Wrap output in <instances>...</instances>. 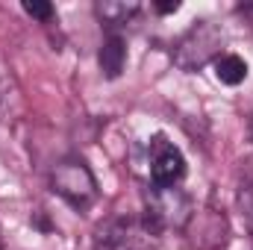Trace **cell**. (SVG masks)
<instances>
[{
  "label": "cell",
  "instance_id": "cell-1",
  "mask_svg": "<svg viewBox=\"0 0 253 250\" xmlns=\"http://www.w3.org/2000/svg\"><path fill=\"white\" fill-rule=\"evenodd\" d=\"M191 212V197L177 186H153L144 194V221L162 233V230H186Z\"/></svg>",
  "mask_w": 253,
  "mask_h": 250
},
{
  "label": "cell",
  "instance_id": "cell-2",
  "mask_svg": "<svg viewBox=\"0 0 253 250\" xmlns=\"http://www.w3.org/2000/svg\"><path fill=\"white\" fill-rule=\"evenodd\" d=\"M159 233L144 218H112L97 227L94 250H156Z\"/></svg>",
  "mask_w": 253,
  "mask_h": 250
},
{
  "label": "cell",
  "instance_id": "cell-3",
  "mask_svg": "<svg viewBox=\"0 0 253 250\" xmlns=\"http://www.w3.org/2000/svg\"><path fill=\"white\" fill-rule=\"evenodd\" d=\"M221 44H224V33L212 21H197L189 33L177 42L174 62L180 65L183 71H197L206 62H215L221 56Z\"/></svg>",
  "mask_w": 253,
  "mask_h": 250
},
{
  "label": "cell",
  "instance_id": "cell-4",
  "mask_svg": "<svg viewBox=\"0 0 253 250\" xmlns=\"http://www.w3.org/2000/svg\"><path fill=\"white\" fill-rule=\"evenodd\" d=\"M50 186L53 191L68 200L71 206L77 209H85L94 203L97 197V183H94V174L88 171V165L83 159H62L53 174H50Z\"/></svg>",
  "mask_w": 253,
  "mask_h": 250
},
{
  "label": "cell",
  "instance_id": "cell-5",
  "mask_svg": "<svg viewBox=\"0 0 253 250\" xmlns=\"http://www.w3.org/2000/svg\"><path fill=\"white\" fill-rule=\"evenodd\" d=\"M186 177V156L165 135H153L150 141V180L153 186H177Z\"/></svg>",
  "mask_w": 253,
  "mask_h": 250
},
{
  "label": "cell",
  "instance_id": "cell-6",
  "mask_svg": "<svg viewBox=\"0 0 253 250\" xmlns=\"http://www.w3.org/2000/svg\"><path fill=\"white\" fill-rule=\"evenodd\" d=\"M189 236V242L194 245V250H224L227 245V218L218 212V209H194L183 230Z\"/></svg>",
  "mask_w": 253,
  "mask_h": 250
},
{
  "label": "cell",
  "instance_id": "cell-7",
  "mask_svg": "<svg viewBox=\"0 0 253 250\" xmlns=\"http://www.w3.org/2000/svg\"><path fill=\"white\" fill-rule=\"evenodd\" d=\"M126 65V47L121 36H109L100 47V71L106 80H118Z\"/></svg>",
  "mask_w": 253,
  "mask_h": 250
},
{
  "label": "cell",
  "instance_id": "cell-8",
  "mask_svg": "<svg viewBox=\"0 0 253 250\" xmlns=\"http://www.w3.org/2000/svg\"><path fill=\"white\" fill-rule=\"evenodd\" d=\"M138 9H141V6H138L135 0H100V3L94 6L97 18H100L103 24H109V27L126 24V21H129Z\"/></svg>",
  "mask_w": 253,
  "mask_h": 250
},
{
  "label": "cell",
  "instance_id": "cell-9",
  "mask_svg": "<svg viewBox=\"0 0 253 250\" xmlns=\"http://www.w3.org/2000/svg\"><path fill=\"white\" fill-rule=\"evenodd\" d=\"M215 77L224 85H242L248 80V62L236 53H221L215 59Z\"/></svg>",
  "mask_w": 253,
  "mask_h": 250
},
{
  "label": "cell",
  "instance_id": "cell-10",
  "mask_svg": "<svg viewBox=\"0 0 253 250\" xmlns=\"http://www.w3.org/2000/svg\"><path fill=\"white\" fill-rule=\"evenodd\" d=\"M239 206H242V218H245L248 230L253 233V177H248L239 188Z\"/></svg>",
  "mask_w": 253,
  "mask_h": 250
},
{
  "label": "cell",
  "instance_id": "cell-11",
  "mask_svg": "<svg viewBox=\"0 0 253 250\" xmlns=\"http://www.w3.org/2000/svg\"><path fill=\"white\" fill-rule=\"evenodd\" d=\"M24 12H27V15H33V18H39V21L53 18V6H50V3H44V0H24Z\"/></svg>",
  "mask_w": 253,
  "mask_h": 250
},
{
  "label": "cell",
  "instance_id": "cell-12",
  "mask_svg": "<svg viewBox=\"0 0 253 250\" xmlns=\"http://www.w3.org/2000/svg\"><path fill=\"white\" fill-rule=\"evenodd\" d=\"M180 9V3L177 0H168V3H156V12H162V15H168V12H177Z\"/></svg>",
  "mask_w": 253,
  "mask_h": 250
},
{
  "label": "cell",
  "instance_id": "cell-13",
  "mask_svg": "<svg viewBox=\"0 0 253 250\" xmlns=\"http://www.w3.org/2000/svg\"><path fill=\"white\" fill-rule=\"evenodd\" d=\"M0 250H3V248H0Z\"/></svg>",
  "mask_w": 253,
  "mask_h": 250
}]
</instances>
